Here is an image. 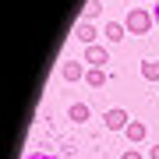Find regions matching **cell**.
<instances>
[{"label": "cell", "instance_id": "1", "mask_svg": "<svg viewBox=\"0 0 159 159\" xmlns=\"http://www.w3.org/2000/svg\"><path fill=\"white\" fill-rule=\"evenodd\" d=\"M152 25H156V18H152V11H145V7H131L127 18H124V29L131 35H145Z\"/></svg>", "mask_w": 159, "mask_h": 159}, {"label": "cell", "instance_id": "2", "mask_svg": "<svg viewBox=\"0 0 159 159\" xmlns=\"http://www.w3.org/2000/svg\"><path fill=\"white\" fill-rule=\"evenodd\" d=\"M85 60H64V67H60V78L64 81H81L85 78Z\"/></svg>", "mask_w": 159, "mask_h": 159}, {"label": "cell", "instance_id": "3", "mask_svg": "<svg viewBox=\"0 0 159 159\" xmlns=\"http://www.w3.org/2000/svg\"><path fill=\"white\" fill-rule=\"evenodd\" d=\"M102 120H106V131H124V127L131 124V117H127V113H124L120 106L106 110V117H102Z\"/></svg>", "mask_w": 159, "mask_h": 159}, {"label": "cell", "instance_id": "4", "mask_svg": "<svg viewBox=\"0 0 159 159\" xmlns=\"http://www.w3.org/2000/svg\"><path fill=\"white\" fill-rule=\"evenodd\" d=\"M85 64H92V67H106L110 64V53H106V46H85Z\"/></svg>", "mask_w": 159, "mask_h": 159}, {"label": "cell", "instance_id": "5", "mask_svg": "<svg viewBox=\"0 0 159 159\" xmlns=\"http://www.w3.org/2000/svg\"><path fill=\"white\" fill-rule=\"evenodd\" d=\"M74 35H78V43H85V46H96V25H92V21H78V25H74Z\"/></svg>", "mask_w": 159, "mask_h": 159}, {"label": "cell", "instance_id": "6", "mask_svg": "<svg viewBox=\"0 0 159 159\" xmlns=\"http://www.w3.org/2000/svg\"><path fill=\"white\" fill-rule=\"evenodd\" d=\"M124 134H127V142H131V145H138V142H145V134H148V127L142 124V120H131V124L124 127Z\"/></svg>", "mask_w": 159, "mask_h": 159}, {"label": "cell", "instance_id": "7", "mask_svg": "<svg viewBox=\"0 0 159 159\" xmlns=\"http://www.w3.org/2000/svg\"><path fill=\"white\" fill-rule=\"evenodd\" d=\"M106 78H110L106 67H89V74H85V81H89L92 89H102V85H106Z\"/></svg>", "mask_w": 159, "mask_h": 159}, {"label": "cell", "instance_id": "8", "mask_svg": "<svg viewBox=\"0 0 159 159\" xmlns=\"http://www.w3.org/2000/svg\"><path fill=\"white\" fill-rule=\"evenodd\" d=\"M124 35H127L124 21H106V43H120Z\"/></svg>", "mask_w": 159, "mask_h": 159}, {"label": "cell", "instance_id": "9", "mask_svg": "<svg viewBox=\"0 0 159 159\" xmlns=\"http://www.w3.org/2000/svg\"><path fill=\"white\" fill-rule=\"evenodd\" d=\"M102 14V0H89L85 7H81V21H92V18Z\"/></svg>", "mask_w": 159, "mask_h": 159}, {"label": "cell", "instance_id": "10", "mask_svg": "<svg viewBox=\"0 0 159 159\" xmlns=\"http://www.w3.org/2000/svg\"><path fill=\"white\" fill-rule=\"evenodd\" d=\"M67 117L74 120V124H85V120H89V106H85V102H74V106L67 110Z\"/></svg>", "mask_w": 159, "mask_h": 159}, {"label": "cell", "instance_id": "11", "mask_svg": "<svg viewBox=\"0 0 159 159\" xmlns=\"http://www.w3.org/2000/svg\"><path fill=\"white\" fill-rule=\"evenodd\" d=\"M142 78L145 81H159V60H145L142 64Z\"/></svg>", "mask_w": 159, "mask_h": 159}, {"label": "cell", "instance_id": "12", "mask_svg": "<svg viewBox=\"0 0 159 159\" xmlns=\"http://www.w3.org/2000/svg\"><path fill=\"white\" fill-rule=\"evenodd\" d=\"M120 159H142V152H138V148H127V152L120 156Z\"/></svg>", "mask_w": 159, "mask_h": 159}, {"label": "cell", "instance_id": "13", "mask_svg": "<svg viewBox=\"0 0 159 159\" xmlns=\"http://www.w3.org/2000/svg\"><path fill=\"white\" fill-rule=\"evenodd\" d=\"M29 159H53V156H46V152H32Z\"/></svg>", "mask_w": 159, "mask_h": 159}, {"label": "cell", "instance_id": "14", "mask_svg": "<svg viewBox=\"0 0 159 159\" xmlns=\"http://www.w3.org/2000/svg\"><path fill=\"white\" fill-rule=\"evenodd\" d=\"M152 18H156V25H159V0H156V7H152Z\"/></svg>", "mask_w": 159, "mask_h": 159}, {"label": "cell", "instance_id": "15", "mask_svg": "<svg viewBox=\"0 0 159 159\" xmlns=\"http://www.w3.org/2000/svg\"><path fill=\"white\" fill-rule=\"evenodd\" d=\"M148 159H159V145H156V148H152V152H148Z\"/></svg>", "mask_w": 159, "mask_h": 159}]
</instances>
